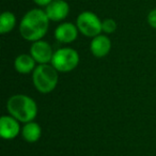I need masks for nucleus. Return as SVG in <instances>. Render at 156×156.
<instances>
[{
  "label": "nucleus",
  "instance_id": "obj_1",
  "mask_svg": "<svg viewBox=\"0 0 156 156\" xmlns=\"http://www.w3.org/2000/svg\"><path fill=\"white\" fill-rule=\"evenodd\" d=\"M49 22L50 20L45 11L41 9L30 10L23 16L20 20V35L27 41H40L47 33Z\"/></svg>",
  "mask_w": 156,
  "mask_h": 156
},
{
  "label": "nucleus",
  "instance_id": "obj_2",
  "mask_svg": "<svg viewBox=\"0 0 156 156\" xmlns=\"http://www.w3.org/2000/svg\"><path fill=\"white\" fill-rule=\"evenodd\" d=\"M7 109L12 117L23 123L33 121L37 115V106L35 101L25 94L12 95L8 100Z\"/></svg>",
  "mask_w": 156,
  "mask_h": 156
},
{
  "label": "nucleus",
  "instance_id": "obj_3",
  "mask_svg": "<svg viewBox=\"0 0 156 156\" xmlns=\"http://www.w3.org/2000/svg\"><path fill=\"white\" fill-rule=\"evenodd\" d=\"M58 71L50 64H40L34 69L32 81L35 89L41 93L54 91L58 85Z\"/></svg>",
  "mask_w": 156,
  "mask_h": 156
},
{
  "label": "nucleus",
  "instance_id": "obj_4",
  "mask_svg": "<svg viewBox=\"0 0 156 156\" xmlns=\"http://www.w3.org/2000/svg\"><path fill=\"white\" fill-rule=\"evenodd\" d=\"M79 63V55L75 49L63 47L55 51L51 65L60 73H67L77 67Z\"/></svg>",
  "mask_w": 156,
  "mask_h": 156
},
{
  "label": "nucleus",
  "instance_id": "obj_5",
  "mask_svg": "<svg viewBox=\"0 0 156 156\" xmlns=\"http://www.w3.org/2000/svg\"><path fill=\"white\" fill-rule=\"evenodd\" d=\"M76 26L81 34L92 39L100 35L103 31L102 20L98 18L96 14L90 11H85L78 15Z\"/></svg>",
  "mask_w": 156,
  "mask_h": 156
},
{
  "label": "nucleus",
  "instance_id": "obj_6",
  "mask_svg": "<svg viewBox=\"0 0 156 156\" xmlns=\"http://www.w3.org/2000/svg\"><path fill=\"white\" fill-rule=\"evenodd\" d=\"M55 52L52 51L51 46L45 41H35L30 47V55L40 64H48L51 62Z\"/></svg>",
  "mask_w": 156,
  "mask_h": 156
},
{
  "label": "nucleus",
  "instance_id": "obj_7",
  "mask_svg": "<svg viewBox=\"0 0 156 156\" xmlns=\"http://www.w3.org/2000/svg\"><path fill=\"white\" fill-rule=\"evenodd\" d=\"M45 13L51 22H61L69 13V5L65 0H54L46 7Z\"/></svg>",
  "mask_w": 156,
  "mask_h": 156
},
{
  "label": "nucleus",
  "instance_id": "obj_8",
  "mask_svg": "<svg viewBox=\"0 0 156 156\" xmlns=\"http://www.w3.org/2000/svg\"><path fill=\"white\" fill-rule=\"evenodd\" d=\"M20 132L18 120L12 115H2L0 118V135L5 140L16 138Z\"/></svg>",
  "mask_w": 156,
  "mask_h": 156
},
{
  "label": "nucleus",
  "instance_id": "obj_9",
  "mask_svg": "<svg viewBox=\"0 0 156 156\" xmlns=\"http://www.w3.org/2000/svg\"><path fill=\"white\" fill-rule=\"evenodd\" d=\"M78 28L72 23H63L55 30V37L60 43H72L78 37Z\"/></svg>",
  "mask_w": 156,
  "mask_h": 156
},
{
  "label": "nucleus",
  "instance_id": "obj_10",
  "mask_svg": "<svg viewBox=\"0 0 156 156\" xmlns=\"http://www.w3.org/2000/svg\"><path fill=\"white\" fill-rule=\"evenodd\" d=\"M111 40L107 35L100 34L93 37L90 44V50L96 58H104L110 52Z\"/></svg>",
  "mask_w": 156,
  "mask_h": 156
},
{
  "label": "nucleus",
  "instance_id": "obj_11",
  "mask_svg": "<svg viewBox=\"0 0 156 156\" xmlns=\"http://www.w3.org/2000/svg\"><path fill=\"white\" fill-rule=\"evenodd\" d=\"M35 62L37 61L33 59L31 55L22 54L17 56L14 60V67L16 72L20 74H29L34 71L35 69Z\"/></svg>",
  "mask_w": 156,
  "mask_h": 156
},
{
  "label": "nucleus",
  "instance_id": "obj_12",
  "mask_svg": "<svg viewBox=\"0 0 156 156\" xmlns=\"http://www.w3.org/2000/svg\"><path fill=\"white\" fill-rule=\"evenodd\" d=\"M42 135V128L37 122H28L22 128V136L27 142H37Z\"/></svg>",
  "mask_w": 156,
  "mask_h": 156
},
{
  "label": "nucleus",
  "instance_id": "obj_13",
  "mask_svg": "<svg viewBox=\"0 0 156 156\" xmlns=\"http://www.w3.org/2000/svg\"><path fill=\"white\" fill-rule=\"evenodd\" d=\"M16 26V17L12 12L5 11L0 16V32L5 33L11 32Z\"/></svg>",
  "mask_w": 156,
  "mask_h": 156
},
{
  "label": "nucleus",
  "instance_id": "obj_14",
  "mask_svg": "<svg viewBox=\"0 0 156 156\" xmlns=\"http://www.w3.org/2000/svg\"><path fill=\"white\" fill-rule=\"evenodd\" d=\"M117 22L113 18H106L102 22V30L103 32L107 33V34L115 32L117 30Z\"/></svg>",
  "mask_w": 156,
  "mask_h": 156
},
{
  "label": "nucleus",
  "instance_id": "obj_15",
  "mask_svg": "<svg viewBox=\"0 0 156 156\" xmlns=\"http://www.w3.org/2000/svg\"><path fill=\"white\" fill-rule=\"evenodd\" d=\"M147 23L152 28L156 29V9H153L147 15Z\"/></svg>",
  "mask_w": 156,
  "mask_h": 156
},
{
  "label": "nucleus",
  "instance_id": "obj_16",
  "mask_svg": "<svg viewBox=\"0 0 156 156\" xmlns=\"http://www.w3.org/2000/svg\"><path fill=\"white\" fill-rule=\"evenodd\" d=\"M33 1H34L37 5H40V7H47V5H49L51 1H54V0H33Z\"/></svg>",
  "mask_w": 156,
  "mask_h": 156
}]
</instances>
